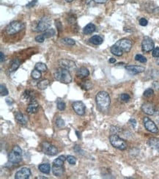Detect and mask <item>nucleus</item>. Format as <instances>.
<instances>
[{"label":"nucleus","mask_w":159,"mask_h":179,"mask_svg":"<svg viewBox=\"0 0 159 179\" xmlns=\"http://www.w3.org/2000/svg\"><path fill=\"white\" fill-rule=\"evenodd\" d=\"M96 26H95V24H93L92 23H90L84 28L83 32H84V33L86 34V35H90V34L93 33V32L96 31Z\"/></svg>","instance_id":"20"},{"label":"nucleus","mask_w":159,"mask_h":179,"mask_svg":"<svg viewBox=\"0 0 159 179\" xmlns=\"http://www.w3.org/2000/svg\"><path fill=\"white\" fill-rule=\"evenodd\" d=\"M0 93H1V96H5V95H8V90L4 84H1L0 86Z\"/></svg>","instance_id":"31"},{"label":"nucleus","mask_w":159,"mask_h":179,"mask_svg":"<svg viewBox=\"0 0 159 179\" xmlns=\"http://www.w3.org/2000/svg\"><path fill=\"white\" fill-rule=\"evenodd\" d=\"M76 134H77V137H78V139L81 138V135H80V134L78 133V132H76Z\"/></svg>","instance_id":"54"},{"label":"nucleus","mask_w":159,"mask_h":179,"mask_svg":"<svg viewBox=\"0 0 159 179\" xmlns=\"http://www.w3.org/2000/svg\"><path fill=\"white\" fill-rule=\"evenodd\" d=\"M156 63H157V65H159V57H158V59H157Z\"/></svg>","instance_id":"55"},{"label":"nucleus","mask_w":159,"mask_h":179,"mask_svg":"<svg viewBox=\"0 0 159 179\" xmlns=\"http://www.w3.org/2000/svg\"><path fill=\"white\" fill-rule=\"evenodd\" d=\"M65 1H66L67 2H72V1H73V0H65Z\"/></svg>","instance_id":"56"},{"label":"nucleus","mask_w":159,"mask_h":179,"mask_svg":"<svg viewBox=\"0 0 159 179\" xmlns=\"http://www.w3.org/2000/svg\"><path fill=\"white\" fill-rule=\"evenodd\" d=\"M142 51L144 52H150L152 50H153L154 47H155V44H154V42L152 40V38H150L148 36H145L143 38V41H142Z\"/></svg>","instance_id":"7"},{"label":"nucleus","mask_w":159,"mask_h":179,"mask_svg":"<svg viewBox=\"0 0 159 179\" xmlns=\"http://www.w3.org/2000/svg\"><path fill=\"white\" fill-rule=\"evenodd\" d=\"M35 69H37L38 71H41V72H43V71H46L47 70V66L46 64L42 63V62H38L35 65Z\"/></svg>","instance_id":"28"},{"label":"nucleus","mask_w":159,"mask_h":179,"mask_svg":"<svg viewBox=\"0 0 159 179\" xmlns=\"http://www.w3.org/2000/svg\"><path fill=\"white\" fill-rule=\"evenodd\" d=\"M154 92H153V90L149 88V89H147L144 92V96L145 97H150L152 96L153 95Z\"/></svg>","instance_id":"37"},{"label":"nucleus","mask_w":159,"mask_h":179,"mask_svg":"<svg viewBox=\"0 0 159 179\" xmlns=\"http://www.w3.org/2000/svg\"><path fill=\"white\" fill-rule=\"evenodd\" d=\"M62 42L65 43V44L69 45V46H73V45L76 44V42L74 40L71 39V38H65L62 40Z\"/></svg>","instance_id":"34"},{"label":"nucleus","mask_w":159,"mask_h":179,"mask_svg":"<svg viewBox=\"0 0 159 179\" xmlns=\"http://www.w3.org/2000/svg\"><path fill=\"white\" fill-rule=\"evenodd\" d=\"M16 119L17 120V121L19 122V123H20L21 124L23 125H25L26 123H27L28 122V119L27 117H26V116L23 115L22 113L19 112H18L16 114Z\"/></svg>","instance_id":"17"},{"label":"nucleus","mask_w":159,"mask_h":179,"mask_svg":"<svg viewBox=\"0 0 159 179\" xmlns=\"http://www.w3.org/2000/svg\"><path fill=\"white\" fill-rule=\"evenodd\" d=\"M57 108L58 110H60V111H63L66 108V105L64 102L62 101H58L57 102Z\"/></svg>","instance_id":"38"},{"label":"nucleus","mask_w":159,"mask_h":179,"mask_svg":"<svg viewBox=\"0 0 159 179\" xmlns=\"http://www.w3.org/2000/svg\"><path fill=\"white\" fill-rule=\"evenodd\" d=\"M38 169L41 171V173L45 174H48L51 170V166H50L49 164L46 163V164H41L38 167Z\"/></svg>","instance_id":"21"},{"label":"nucleus","mask_w":159,"mask_h":179,"mask_svg":"<svg viewBox=\"0 0 159 179\" xmlns=\"http://www.w3.org/2000/svg\"><path fill=\"white\" fill-rule=\"evenodd\" d=\"M120 98L123 101H125V102H127L130 100V95L127 93H123L120 95Z\"/></svg>","instance_id":"40"},{"label":"nucleus","mask_w":159,"mask_h":179,"mask_svg":"<svg viewBox=\"0 0 159 179\" xmlns=\"http://www.w3.org/2000/svg\"><path fill=\"white\" fill-rule=\"evenodd\" d=\"M38 109H39V104L35 100H33L29 103L27 107V112L29 114H33V113H36L38 111Z\"/></svg>","instance_id":"16"},{"label":"nucleus","mask_w":159,"mask_h":179,"mask_svg":"<svg viewBox=\"0 0 159 179\" xmlns=\"http://www.w3.org/2000/svg\"><path fill=\"white\" fill-rule=\"evenodd\" d=\"M64 165V161L62 160L61 159H59V157L57 159H56L55 160H53V165H56V166H60L62 167Z\"/></svg>","instance_id":"35"},{"label":"nucleus","mask_w":159,"mask_h":179,"mask_svg":"<svg viewBox=\"0 0 159 179\" xmlns=\"http://www.w3.org/2000/svg\"><path fill=\"white\" fill-rule=\"evenodd\" d=\"M0 60H1V62H2L3 61H4V54L2 52H0Z\"/></svg>","instance_id":"49"},{"label":"nucleus","mask_w":159,"mask_h":179,"mask_svg":"<svg viewBox=\"0 0 159 179\" xmlns=\"http://www.w3.org/2000/svg\"><path fill=\"white\" fill-rule=\"evenodd\" d=\"M142 110L147 115H153L155 114V106L151 103H145V104H142Z\"/></svg>","instance_id":"14"},{"label":"nucleus","mask_w":159,"mask_h":179,"mask_svg":"<svg viewBox=\"0 0 159 179\" xmlns=\"http://www.w3.org/2000/svg\"><path fill=\"white\" fill-rule=\"evenodd\" d=\"M67 160H68V163H69L70 165H74L76 164V159L73 156H68V157H67Z\"/></svg>","instance_id":"36"},{"label":"nucleus","mask_w":159,"mask_h":179,"mask_svg":"<svg viewBox=\"0 0 159 179\" xmlns=\"http://www.w3.org/2000/svg\"><path fill=\"white\" fill-rule=\"evenodd\" d=\"M56 125L58 126L59 128H62L65 126V121H64L61 118H58L57 120H56Z\"/></svg>","instance_id":"39"},{"label":"nucleus","mask_w":159,"mask_h":179,"mask_svg":"<svg viewBox=\"0 0 159 179\" xmlns=\"http://www.w3.org/2000/svg\"><path fill=\"white\" fill-rule=\"evenodd\" d=\"M31 170L30 169L27 168H23L18 170L15 175V178L16 179H27L30 177L31 175Z\"/></svg>","instance_id":"11"},{"label":"nucleus","mask_w":159,"mask_h":179,"mask_svg":"<svg viewBox=\"0 0 159 179\" xmlns=\"http://www.w3.org/2000/svg\"><path fill=\"white\" fill-rule=\"evenodd\" d=\"M80 150H81V149H80V147H79V146L76 145L75 147H74V150H75L76 152H77V153H80Z\"/></svg>","instance_id":"50"},{"label":"nucleus","mask_w":159,"mask_h":179,"mask_svg":"<svg viewBox=\"0 0 159 179\" xmlns=\"http://www.w3.org/2000/svg\"><path fill=\"white\" fill-rule=\"evenodd\" d=\"M125 69L130 74H137L144 72L145 68L144 67L138 66V65H127V66H125Z\"/></svg>","instance_id":"15"},{"label":"nucleus","mask_w":159,"mask_h":179,"mask_svg":"<svg viewBox=\"0 0 159 179\" xmlns=\"http://www.w3.org/2000/svg\"><path fill=\"white\" fill-rule=\"evenodd\" d=\"M59 159H62V160H63L64 162H65V159H67V158H65L64 156H59Z\"/></svg>","instance_id":"53"},{"label":"nucleus","mask_w":159,"mask_h":179,"mask_svg":"<svg viewBox=\"0 0 159 179\" xmlns=\"http://www.w3.org/2000/svg\"><path fill=\"white\" fill-rule=\"evenodd\" d=\"M37 1H37V0H34V1H32L30 3H29V4H28L27 5H26V7H33V6L35 5V4H36Z\"/></svg>","instance_id":"47"},{"label":"nucleus","mask_w":159,"mask_h":179,"mask_svg":"<svg viewBox=\"0 0 159 179\" xmlns=\"http://www.w3.org/2000/svg\"><path fill=\"white\" fill-rule=\"evenodd\" d=\"M92 86H93V84H92L91 81H90V80H87V81L84 82L81 84V87H82L84 90L90 89L92 87Z\"/></svg>","instance_id":"33"},{"label":"nucleus","mask_w":159,"mask_h":179,"mask_svg":"<svg viewBox=\"0 0 159 179\" xmlns=\"http://www.w3.org/2000/svg\"><path fill=\"white\" fill-rule=\"evenodd\" d=\"M32 77L33 79H39L41 77V71H38V70L35 68V70H33L32 72Z\"/></svg>","instance_id":"30"},{"label":"nucleus","mask_w":159,"mask_h":179,"mask_svg":"<svg viewBox=\"0 0 159 179\" xmlns=\"http://www.w3.org/2000/svg\"><path fill=\"white\" fill-rule=\"evenodd\" d=\"M108 62H109L110 63H114V62H116V59H114V58H110Z\"/></svg>","instance_id":"52"},{"label":"nucleus","mask_w":159,"mask_h":179,"mask_svg":"<svg viewBox=\"0 0 159 179\" xmlns=\"http://www.w3.org/2000/svg\"><path fill=\"white\" fill-rule=\"evenodd\" d=\"M129 123L133 126V128H135L136 126V121L134 118H130L129 120Z\"/></svg>","instance_id":"44"},{"label":"nucleus","mask_w":159,"mask_h":179,"mask_svg":"<svg viewBox=\"0 0 159 179\" xmlns=\"http://www.w3.org/2000/svg\"><path fill=\"white\" fill-rule=\"evenodd\" d=\"M48 84H49V81H48V79H43L38 83V88L41 90H45L47 88Z\"/></svg>","instance_id":"27"},{"label":"nucleus","mask_w":159,"mask_h":179,"mask_svg":"<svg viewBox=\"0 0 159 179\" xmlns=\"http://www.w3.org/2000/svg\"><path fill=\"white\" fill-rule=\"evenodd\" d=\"M143 121H144L145 127L147 130L149 131V132H152V133H154V134L158 133V127H157L156 125L154 123V122L152 121V120L149 118V117H144Z\"/></svg>","instance_id":"10"},{"label":"nucleus","mask_w":159,"mask_h":179,"mask_svg":"<svg viewBox=\"0 0 159 179\" xmlns=\"http://www.w3.org/2000/svg\"><path fill=\"white\" fill-rule=\"evenodd\" d=\"M110 50H111V52L113 54L115 55V56H117V57L122 56L123 54V51H122L121 49H120V48L117 46V45H114V46H111Z\"/></svg>","instance_id":"24"},{"label":"nucleus","mask_w":159,"mask_h":179,"mask_svg":"<svg viewBox=\"0 0 159 179\" xmlns=\"http://www.w3.org/2000/svg\"><path fill=\"white\" fill-rule=\"evenodd\" d=\"M59 65L64 69H66L69 71H73L76 69V65L72 60L67 59H61L59 60Z\"/></svg>","instance_id":"8"},{"label":"nucleus","mask_w":159,"mask_h":179,"mask_svg":"<svg viewBox=\"0 0 159 179\" xmlns=\"http://www.w3.org/2000/svg\"><path fill=\"white\" fill-rule=\"evenodd\" d=\"M55 24H56V26L58 28V30L60 31L61 29H62V26H61L60 21H59V20H57V21H55Z\"/></svg>","instance_id":"46"},{"label":"nucleus","mask_w":159,"mask_h":179,"mask_svg":"<svg viewBox=\"0 0 159 179\" xmlns=\"http://www.w3.org/2000/svg\"><path fill=\"white\" fill-rule=\"evenodd\" d=\"M96 103L98 106L102 110H106L109 107L111 104V98L108 92L105 91H101L96 95Z\"/></svg>","instance_id":"1"},{"label":"nucleus","mask_w":159,"mask_h":179,"mask_svg":"<svg viewBox=\"0 0 159 179\" xmlns=\"http://www.w3.org/2000/svg\"><path fill=\"white\" fill-rule=\"evenodd\" d=\"M115 45H117L123 52H129L132 48V41L130 40L127 39V38H123V39L120 40L116 43Z\"/></svg>","instance_id":"6"},{"label":"nucleus","mask_w":159,"mask_h":179,"mask_svg":"<svg viewBox=\"0 0 159 179\" xmlns=\"http://www.w3.org/2000/svg\"><path fill=\"white\" fill-rule=\"evenodd\" d=\"M135 59L138 62H142V63H145V62H147L146 57L142 54H136V57H135Z\"/></svg>","instance_id":"32"},{"label":"nucleus","mask_w":159,"mask_h":179,"mask_svg":"<svg viewBox=\"0 0 159 179\" xmlns=\"http://www.w3.org/2000/svg\"><path fill=\"white\" fill-rule=\"evenodd\" d=\"M89 75H90V72H89L88 69L84 68V67L80 68L76 71V76L78 77H80V78H85V77H88Z\"/></svg>","instance_id":"18"},{"label":"nucleus","mask_w":159,"mask_h":179,"mask_svg":"<svg viewBox=\"0 0 159 179\" xmlns=\"http://www.w3.org/2000/svg\"><path fill=\"white\" fill-rule=\"evenodd\" d=\"M93 1H94L96 3H98V4H104L108 0H93Z\"/></svg>","instance_id":"48"},{"label":"nucleus","mask_w":159,"mask_h":179,"mask_svg":"<svg viewBox=\"0 0 159 179\" xmlns=\"http://www.w3.org/2000/svg\"><path fill=\"white\" fill-rule=\"evenodd\" d=\"M55 34H56V32L54 31V29H47L46 31H45L43 35L44 37H45V38H51V37H53V35H55Z\"/></svg>","instance_id":"29"},{"label":"nucleus","mask_w":159,"mask_h":179,"mask_svg":"<svg viewBox=\"0 0 159 179\" xmlns=\"http://www.w3.org/2000/svg\"><path fill=\"white\" fill-rule=\"evenodd\" d=\"M6 102H7V104L10 106L13 104V101H11V99H10V98H7V99H6Z\"/></svg>","instance_id":"51"},{"label":"nucleus","mask_w":159,"mask_h":179,"mask_svg":"<svg viewBox=\"0 0 159 179\" xmlns=\"http://www.w3.org/2000/svg\"><path fill=\"white\" fill-rule=\"evenodd\" d=\"M90 43H92L93 44L97 45L98 46V45H101L103 43V39L100 35H94V36H93L90 38Z\"/></svg>","instance_id":"22"},{"label":"nucleus","mask_w":159,"mask_h":179,"mask_svg":"<svg viewBox=\"0 0 159 179\" xmlns=\"http://www.w3.org/2000/svg\"><path fill=\"white\" fill-rule=\"evenodd\" d=\"M51 20L48 17H43L41 19L37 26L36 29L38 32H45L51 26Z\"/></svg>","instance_id":"5"},{"label":"nucleus","mask_w":159,"mask_h":179,"mask_svg":"<svg viewBox=\"0 0 159 179\" xmlns=\"http://www.w3.org/2000/svg\"><path fill=\"white\" fill-rule=\"evenodd\" d=\"M20 64L21 62L19 59H15L12 62L11 65H10V69H9L10 72H13V71H15L16 70H17L18 68L20 66Z\"/></svg>","instance_id":"25"},{"label":"nucleus","mask_w":159,"mask_h":179,"mask_svg":"<svg viewBox=\"0 0 159 179\" xmlns=\"http://www.w3.org/2000/svg\"><path fill=\"white\" fill-rule=\"evenodd\" d=\"M152 54L154 57H156V58L159 57V47L154 48V49L153 50Z\"/></svg>","instance_id":"41"},{"label":"nucleus","mask_w":159,"mask_h":179,"mask_svg":"<svg viewBox=\"0 0 159 179\" xmlns=\"http://www.w3.org/2000/svg\"><path fill=\"white\" fill-rule=\"evenodd\" d=\"M42 150L44 153L48 156H55L58 153V150L55 146L48 142H43L42 144Z\"/></svg>","instance_id":"9"},{"label":"nucleus","mask_w":159,"mask_h":179,"mask_svg":"<svg viewBox=\"0 0 159 179\" xmlns=\"http://www.w3.org/2000/svg\"><path fill=\"white\" fill-rule=\"evenodd\" d=\"M22 153H18V152L15 151V150H12L11 152L9 154V161H10L11 163L13 164H17L19 162H21L22 160Z\"/></svg>","instance_id":"13"},{"label":"nucleus","mask_w":159,"mask_h":179,"mask_svg":"<svg viewBox=\"0 0 159 179\" xmlns=\"http://www.w3.org/2000/svg\"><path fill=\"white\" fill-rule=\"evenodd\" d=\"M54 78L58 82L64 84H69L72 82V77L70 74V71L62 68L54 73Z\"/></svg>","instance_id":"2"},{"label":"nucleus","mask_w":159,"mask_h":179,"mask_svg":"<svg viewBox=\"0 0 159 179\" xmlns=\"http://www.w3.org/2000/svg\"><path fill=\"white\" fill-rule=\"evenodd\" d=\"M149 145L151 147L155 149V150H159V140L155 137H153L149 140Z\"/></svg>","instance_id":"23"},{"label":"nucleus","mask_w":159,"mask_h":179,"mask_svg":"<svg viewBox=\"0 0 159 179\" xmlns=\"http://www.w3.org/2000/svg\"><path fill=\"white\" fill-rule=\"evenodd\" d=\"M109 140L113 147H116V148L119 149V150H124L127 148V144H126L125 142L116 134H114L110 136Z\"/></svg>","instance_id":"4"},{"label":"nucleus","mask_w":159,"mask_h":179,"mask_svg":"<svg viewBox=\"0 0 159 179\" xmlns=\"http://www.w3.org/2000/svg\"><path fill=\"white\" fill-rule=\"evenodd\" d=\"M52 172H53V174L55 175V176L61 177L62 175H63L64 170H63V168H62V167L53 165Z\"/></svg>","instance_id":"19"},{"label":"nucleus","mask_w":159,"mask_h":179,"mask_svg":"<svg viewBox=\"0 0 159 179\" xmlns=\"http://www.w3.org/2000/svg\"><path fill=\"white\" fill-rule=\"evenodd\" d=\"M24 27V24L22 23V22L18 21H13L10 24L7 25V26L6 27V32H7V35H15V34L23 30Z\"/></svg>","instance_id":"3"},{"label":"nucleus","mask_w":159,"mask_h":179,"mask_svg":"<svg viewBox=\"0 0 159 179\" xmlns=\"http://www.w3.org/2000/svg\"><path fill=\"white\" fill-rule=\"evenodd\" d=\"M148 20H147L146 19H145V18H142V19H140V20H139V24H140L141 26H145L148 25Z\"/></svg>","instance_id":"43"},{"label":"nucleus","mask_w":159,"mask_h":179,"mask_svg":"<svg viewBox=\"0 0 159 179\" xmlns=\"http://www.w3.org/2000/svg\"><path fill=\"white\" fill-rule=\"evenodd\" d=\"M13 150H15V151L18 152V153H22V150H21V147H19V145H15L14 147H13Z\"/></svg>","instance_id":"45"},{"label":"nucleus","mask_w":159,"mask_h":179,"mask_svg":"<svg viewBox=\"0 0 159 179\" xmlns=\"http://www.w3.org/2000/svg\"><path fill=\"white\" fill-rule=\"evenodd\" d=\"M24 96L25 97V98L26 99H27L28 101H33V100H35V94H34V92H32V91L30 90H26L24 92Z\"/></svg>","instance_id":"26"},{"label":"nucleus","mask_w":159,"mask_h":179,"mask_svg":"<svg viewBox=\"0 0 159 179\" xmlns=\"http://www.w3.org/2000/svg\"><path fill=\"white\" fill-rule=\"evenodd\" d=\"M45 40V37H44L43 35H38V36L35 38V41L38 43H43Z\"/></svg>","instance_id":"42"},{"label":"nucleus","mask_w":159,"mask_h":179,"mask_svg":"<svg viewBox=\"0 0 159 179\" xmlns=\"http://www.w3.org/2000/svg\"><path fill=\"white\" fill-rule=\"evenodd\" d=\"M72 106L74 111H75V112L77 115H84L85 114L86 107L82 101H75Z\"/></svg>","instance_id":"12"}]
</instances>
